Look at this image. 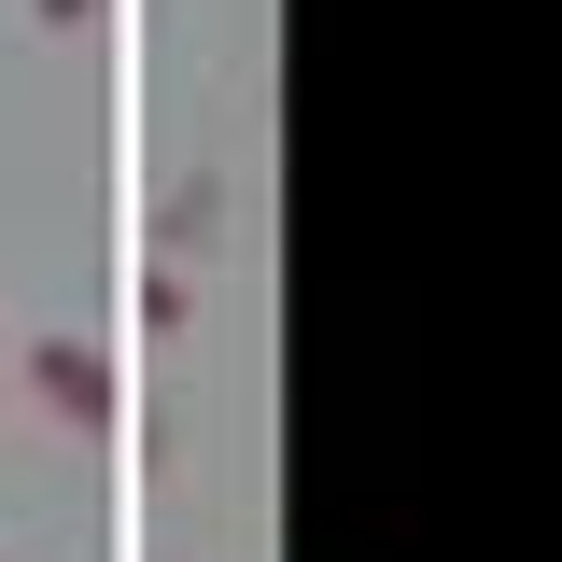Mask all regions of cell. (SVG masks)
Here are the masks:
<instances>
[{
  "label": "cell",
  "instance_id": "obj_1",
  "mask_svg": "<svg viewBox=\"0 0 562 562\" xmlns=\"http://www.w3.org/2000/svg\"><path fill=\"white\" fill-rule=\"evenodd\" d=\"M29 380H43V408H57L70 436H113V422H127V380H113V351H85V338H43V351H29Z\"/></svg>",
  "mask_w": 562,
  "mask_h": 562
},
{
  "label": "cell",
  "instance_id": "obj_2",
  "mask_svg": "<svg viewBox=\"0 0 562 562\" xmlns=\"http://www.w3.org/2000/svg\"><path fill=\"white\" fill-rule=\"evenodd\" d=\"M155 239H169V254H198V239H211V183H183V198L155 211Z\"/></svg>",
  "mask_w": 562,
  "mask_h": 562
},
{
  "label": "cell",
  "instance_id": "obj_3",
  "mask_svg": "<svg viewBox=\"0 0 562 562\" xmlns=\"http://www.w3.org/2000/svg\"><path fill=\"white\" fill-rule=\"evenodd\" d=\"M29 14H43V29H85V14H99V0H29Z\"/></svg>",
  "mask_w": 562,
  "mask_h": 562
}]
</instances>
